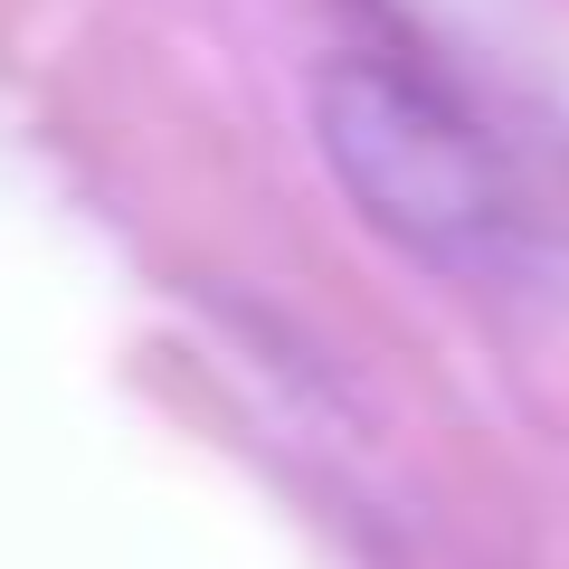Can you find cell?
Listing matches in <instances>:
<instances>
[{
  "label": "cell",
  "instance_id": "6da1fadb",
  "mask_svg": "<svg viewBox=\"0 0 569 569\" xmlns=\"http://www.w3.org/2000/svg\"><path fill=\"white\" fill-rule=\"evenodd\" d=\"M313 123H323V162L342 171V190L380 238L447 266H485L503 247L512 228L503 162L418 67L332 58L313 86Z\"/></svg>",
  "mask_w": 569,
  "mask_h": 569
}]
</instances>
